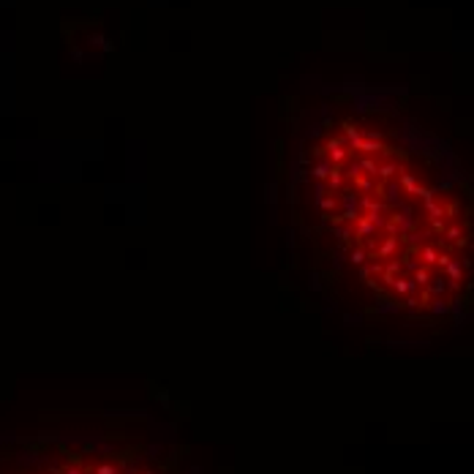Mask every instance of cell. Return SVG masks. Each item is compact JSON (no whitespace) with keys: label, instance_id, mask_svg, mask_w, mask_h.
Masks as SVG:
<instances>
[{"label":"cell","instance_id":"11","mask_svg":"<svg viewBox=\"0 0 474 474\" xmlns=\"http://www.w3.org/2000/svg\"><path fill=\"white\" fill-rule=\"evenodd\" d=\"M423 210L428 213V221H431V218H444V205H439L436 199H433V202H425Z\"/></svg>","mask_w":474,"mask_h":474},{"label":"cell","instance_id":"17","mask_svg":"<svg viewBox=\"0 0 474 474\" xmlns=\"http://www.w3.org/2000/svg\"><path fill=\"white\" fill-rule=\"evenodd\" d=\"M335 237H338L341 242H349L352 237H355V229H352V224H346V227H341V229H335Z\"/></svg>","mask_w":474,"mask_h":474},{"label":"cell","instance_id":"19","mask_svg":"<svg viewBox=\"0 0 474 474\" xmlns=\"http://www.w3.org/2000/svg\"><path fill=\"white\" fill-rule=\"evenodd\" d=\"M450 259H453V256H450V253L447 251H439V256H436V267H447V264H450Z\"/></svg>","mask_w":474,"mask_h":474},{"label":"cell","instance_id":"6","mask_svg":"<svg viewBox=\"0 0 474 474\" xmlns=\"http://www.w3.org/2000/svg\"><path fill=\"white\" fill-rule=\"evenodd\" d=\"M431 275H433V273H431V267H425V264H417V267L412 270V284L425 289V284L431 281Z\"/></svg>","mask_w":474,"mask_h":474},{"label":"cell","instance_id":"14","mask_svg":"<svg viewBox=\"0 0 474 474\" xmlns=\"http://www.w3.org/2000/svg\"><path fill=\"white\" fill-rule=\"evenodd\" d=\"M349 262L352 264H365L368 262V251L362 245H357V248H352V253H349Z\"/></svg>","mask_w":474,"mask_h":474},{"label":"cell","instance_id":"15","mask_svg":"<svg viewBox=\"0 0 474 474\" xmlns=\"http://www.w3.org/2000/svg\"><path fill=\"white\" fill-rule=\"evenodd\" d=\"M319 207H322L325 213H335V210H338V199H335V196H322V199H319Z\"/></svg>","mask_w":474,"mask_h":474},{"label":"cell","instance_id":"12","mask_svg":"<svg viewBox=\"0 0 474 474\" xmlns=\"http://www.w3.org/2000/svg\"><path fill=\"white\" fill-rule=\"evenodd\" d=\"M390 289H395L398 294H409V292H414V289H417V286H414V284H412V281H409V278H395V281H392V284H390Z\"/></svg>","mask_w":474,"mask_h":474},{"label":"cell","instance_id":"13","mask_svg":"<svg viewBox=\"0 0 474 474\" xmlns=\"http://www.w3.org/2000/svg\"><path fill=\"white\" fill-rule=\"evenodd\" d=\"M330 169H333V164H330V161H322V164H316L314 169H311V175H314L316 180H327V175H330Z\"/></svg>","mask_w":474,"mask_h":474},{"label":"cell","instance_id":"18","mask_svg":"<svg viewBox=\"0 0 474 474\" xmlns=\"http://www.w3.org/2000/svg\"><path fill=\"white\" fill-rule=\"evenodd\" d=\"M444 229H447V227H444V218H431V232L433 235H442Z\"/></svg>","mask_w":474,"mask_h":474},{"label":"cell","instance_id":"9","mask_svg":"<svg viewBox=\"0 0 474 474\" xmlns=\"http://www.w3.org/2000/svg\"><path fill=\"white\" fill-rule=\"evenodd\" d=\"M417 253H420V259H423L425 267H433V264H436V256H439V248L436 245H423V248H417Z\"/></svg>","mask_w":474,"mask_h":474},{"label":"cell","instance_id":"10","mask_svg":"<svg viewBox=\"0 0 474 474\" xmlns=\"http://www.w3.org/2000/svg\"><path fill=\"white\" fill-rule=\"evenodd\" d=\"M398 175H401V191H406V194H412L414 191V186H417V177L412 175V172L409 169H401L398 172Z\"/></svg>","mask_w":474,"mask_h":474},{"label":"cell","instance_id":"16","mask_svg":"<svg viewBox=\"0 0 474 474\" xmlns=\"http://www.w3.org/2000/svg\"><path fill=\"white\" fill-rule=\"evenodd\" d=\"M428 305H431V311H433V314H447V311H450L447 300H442V297H433Z\"/></svg>","mask_w":474,"mask_h":474},{"label":"cell","instance_id":"2","mask_svg":"<svg viewBox=\"0 0 474 474\" xmlns=\"http://www.w3.org/2000/svg\"><path fill=\"white\" fill-rule=\"evenodd\" d=\"M352 229H355V237H373L379 227H376V224H373L368 216H360L355 224H352Z\"/></svg>","mask_w":474,"mask_h":474},{"label":"cell","instance_id":"5","mask_svg":"<svg viewBox=\"0 0 474 474\" xmlns=\"http://www.w3.org/2000/svg\"><path fill=\"white\" fill-rule=\"evenodd\" d=\"M403 166L398 164V161H387V164H379V169H376V177L381 183H387V180H392V177H398V172H401Z\"/></svg>","mask_w":474,"mask_h":474},{"label":"cell","instance_id":"1","mask_svg":"<svg viewBox=\"0 0 474 474\" xmlns=\"http://www.w3.org/2000/svg\"><path fill=\"white\" fill-rule=\"evenodd\" d=\"M398 242H401V237H398V235H387L384 242H381L376 251L368 253V259H392V253L398 251Z\"/></svg>","mask_w":474,"mask_h":474},{"label":"cell","instance_id":"4","mask_svg":"<svg viewBox=\"0 0 474 474\" xmlns=\"http://www.w3.org/2000/svg\"><path fill=\"white\" fill-rule=\"evenodd\" d=\"M447 278H444V275H431V281H428L425 284V292L431 294V297H442L444 292H447Z\"/></svg>","mask_w":474,"mask_h":474},{"label":"cell","instance_id":"7","mask_svg":"<svg viewBox=\"0 0 474 474\" xmlns=\"http://www.w3.org/2000/svg\"><path fill=\"white\" fill-rule=\"evenodd\" d=\"M344 183H346L344 169H341V166H333L330 175H327V188H330V191H341V188H344Z\"/></svg>","mask_w":474,"mask_h":474},{"label":"cell","instance_id":"8","mask_svg":"<svg viewBox=\"0 0 474 474\" xmlns=\"http://www.w3.org/2000/svg\"><path fill=\"white\" fill-rule=\"evenodd\" d=\"M442 235L447 237V240L453 242L455 248H464V245H466V237H464V229H461V227H450V229H444Z\"/></svg>","mask_w":474,"mask_h":474},{"label":"cell","instance_id":"3","mask_svg":"<svg viewBox=\"0 0 474 474\" xmlns=\"http://www.w3.org/2000/svg\"><path fill=\"white\" fill-rule=\"evenodd\" d=\"M444 278H447L450 286H458L464 281V267H461L458 259H450V264L444 267Z\"/></svg>","mask_w":474,"mask_h":474}]
</instances>
